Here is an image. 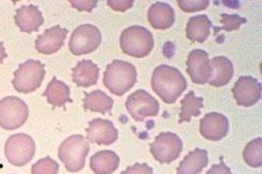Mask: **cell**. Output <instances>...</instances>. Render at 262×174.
Wrapping results in <instances>:
<instances>
[{
	"label": "cell",
	"instance_id": "cell-1",
	"mask_svg": "<svg viewBox=\"0 0 262 174\" xmlns=\"http://www.w3.org/2000/svg\"><path fill=\"white\" fill-rule=\"evenodd\" d=\"M151 85L153 91L163 102L173 104L185 91L187 82L178 68L161 64L154 69Z\"/></svg>",
	"mask_w": 262,
	"mask_h": 174
},
{
	"label": "cell",
	"instance_id": "cell-2",
	"mask_svg": "<svg viewBox=\"0 0 262 174\" xmlns=\"http://www.w3.org/2000/svg\"><path fill=\"white\" fill-rule=\"evenodd\" d=\"M138 80V73L136 66L124 60H114L107 65L104 75V86L114 94L118 96L124 95L133 88Z\"/></svg>",
	"mask_w": 262,
	"mask_h": 174
},
{
	"label": "cell",
	"instance_id": "cell-3",
	"mask_svg": "<svg viewBox=\"0 0 262 174\" xmlns=\"http://www.w3.org/2000/svg\"><path fill=\"white\" fill-rule=\"evenodd\" d=\"M120 46L126 55L144 58L151 53L154 46V39L147 28L143 26H131L121 33Z\"/></svg>",
	"mask_w": 262,
	"mask_h": 174
},
{
	"label": "cell",
	"instance_id": "cell-4",
	"mask_svg": "<svg viewBox=\"0 0 262 174\" xmlns=\"http://www.w3.org/2000/svg\"><path fill=\"white\" fill-rule=\"evenodd\" d=\"M90 144L81 135L68 137L58 147V158L69 172L80 171L85 164Z\"/></svg>",
	"mask_w": 262,
	"mask_h": 174
},
{
	"label": "cell",
	"instance_id": "cell-5",
	"mask_svg": "<svg viewBox=\"0 0 262 174\" xmlns=\"http://www.w3.org/2000/svg\"><path fill=\"white\" fill-rule=\"evenodd\" d=\"M45 78V66L39 60L28 59L19 65L12 81L14 88L21 93L37 90Z\"/></svg>",
	"mask_w": 262,
	"mask_h": 174
},
{
	"label": "cell",
	"instance_id": "cell-6",
	"mask_svg": "<svg viewBox=\"0 0 262 174\" xmlns=\"http://www.w3.org/2000/svg\"><path fill=\"white\" fill-rule=\"evenodd\" d=\"M28 107L23 100L11 95L0 101V127L14 131L21 128L28 118Z\"/></svg>",
	"mask_w": 262,
	"mask_h": 174
},
{
	"label": "cell",
	"instance_id": "cell-7",
	"mask_svg": "<svg viewBox=\"0 0 262 174\" xmlns=\"http://www.w3.org/2000/svg\"><path fill=\"white\" fill-rule=\"evenodd\" d=\"M7 160L14 166L21 167L31 161L36 154L34 139L26 134H16L11 136L5 147Z\"/></svg>",
	"mask_w": 262,
	"mask_h": 174
},
{
	"label": "cell",
	"instance_id": "cell-8",
	"mask_svg": "<svg viewBox=\"0 0 262 174\" xmlns=\"http://www.w3.org/2000/svg\"><path fill=\"white\" fill-rule=\"evenodd\" d=\"M183 150V142L174 133H160L150 144L153 158L160 164H170L177 160Z\"/></svg>",
	"mask_w": 262,
	"mask_h": 174
},
{
	"label": "cell",
	"instance_id": "cell-9",
	"mask_svg": "<svg viewBox=\"0 0 262 174\" xmlns=\"http://www.w3.org/2000/svg\"><path fill=\"white\" fill-rule=\"evenodd\" d=\"M101 32L96 26L83 24L78 26L72 33L69 49L76 56L94 52L101 44Z\"/></svg>",
	"mask_w": 262,
	"mask_h": 174
},
{
	"label": "cell",
	"instance_id": "cell-10",
	"mask_svg": "<svg viewBox=\"0 0 262 174\" xmlns=\"http://www.w3.org/2000/svg\"><path fill=\"white\" fill-rule=\"evenodd\" d=\"M126 109L136 121H144L147 117H154L159 112V103L144 89L131 93L126 101Z\"/></svg>",
	"mask_w": 262,
	"mask_h": 174
},
{
	"label": "cell",
	"instance_id": "cell-11",
	"mask_svg": "<svg viewBox=\"0 0 262 174\" xmlns=\"http://www.w3.org/2000/svg\"><path fill=\"white\" fill-rule=\"evenodd\" d=\"M186 72L192 83L204 85L211 77L212 68L207 52L204 50H192L186 60Z\"/></svg>",
	"mask_w": 262,
	"mask_h": 174
},
{
	"label": "cell",
	"instance_id": "cell-12",
	"mask_svg": "<svg viewBox=\"0 0 262 174\" xmlns=\"http://www.w3.org/2000/svg\"><path fill=\"white\" fill-rule=\"evenodd\" d=\"M261 84L250 76L239 77L235 82L232 93L238 106L252 107L261 98Z\"/></svg>",
	"mask_w": 262,
	"mask_h": 174
},
{
	"label": "cell",
	"instance_id": "cell-13",
	"mask_svg": "<svg viewBox=\"0 0 262 174\" xmlns=\"http://www.w3.org/2000/svg\"><path fill=\"white\" fill-rule=\"evenodd\" d=\"M119 133L114 123L107 119L95 118L86 129V139L98 145H112L118 140Z\"/></svg>",
	"mask_w": 262,
	"mask_h": 174
},
{
	"label": "cell",
	"instance_id": "cell-14",
	"mask_svg": "<svg viewBox=\"0 0 262 174\" xmlns=\"http://www.w3.org/2000/svg\"><path fill=\"white\" fill-rule=\"evenodd\" d=\"M228 132V118L221 113H207L200 120V133L207 140L220 141L227 136Z\"/></svg>",
	"mask_w": 262,
	"mask_h": 174
},
{
	"label": "cell",
	"instance_id": "cell-15",
	"mask_svg": "<svg viewBox=\"0 0 262 174\" xmlns=\"http://www.w3.org/2000/svg\"><path fill=\"white\" fill-rule=\"evenodd\" d=\"M68 29L60 26H53L44 31L43 34L36 40V49L39 53L45 55H51L56 53L64 43L67 38Z\"/></svg>",
	"mask_w": 262,
	"mask_h": 174
},
{
	"label": "cell",
	"instance_id": "cell-16",
	"mask_svg": "<svg viewBox=\"0 0 262 174\" xmlns=\"http://www.w3.org/2000/svg\"><path fill=\"white\" fill-rule=\"evenodd\" d=\"M15 22L19 29L25 33L38 31L44 23V17L36 6H24L16 11Z\"/></svg>",
	"mask_w": 262,
	"mask_h": 174
},
{
	"label": "cell",
	"instance_id": "cell-17",
	"mask_svg": "<svg viewBox=\"0 0 262 174\" xmlns=\"http://www.w3.org/2000/svg\"><path fill=\"white\" fill-rule=\"evenodd\" d=\"M148 21L154 29H169L175 23V11L166 3H155L148 11Z\"/></svg>",
	"mask_w": 262,
	"mask_h": 174
},
{
	"label": "cell",
	"instance_id": "cell-18",
	"mask_svg": "<svg viewBox=\"0 0 262 174\" xmlns=\"http://www.w3.org/2000/svg\"><path fill=\"white\" fill-rule=\"evenodd\" d=\"M212 74L208 84L213 87H222L231 81L234 67L231 60L225 56H216L210 60Z\"/></svg>",
	"mask_w": 262,
	"mask_h": 174
},
{
	"label": "cell",
	"instance_id": "cell-19",
	"mask_svg": "<svg viewBox=\"0 0 262 174\" xmlns=\"http://www.w3.org/2000/svg\"><path fill=\"white\" fill-rule=\"evenodd\" d=\"M72 79L78 87L96 85L99 79V67L92 60H81L72 69Z\"/></svg>",
	"mask_w": 262,
	"mask_h": 174
},
{
	"label": "cell",
	"instance_id": "cell-20",
	"mask_svg": "<svg viewBox=\"0 0 262 174\" xmlns=\"http://www.w3.org/2000/svg\"><path fill=\"white\" fill-rule=\"evenodd\" d=\"M211 26L206 15L191 17L186 24V37L192 43H204L209 37Z\"/></svg>",
	"mask_w": 262,
	"mask_h": 174
},
{
	"label": "cell",
	"instance_id": "cell-21",
	"mask_svg": "<svg viewBox=\"0 0 262 174\" xmlns=\"http://www.w3.org/2000/svg\"><path fill=\"white\" fill-rule=\"evenodd\" d=\"M120 165L119 156L113 151L96 153L90 161V166L95 174H113Z\"/></svg>",
	"mask_w": 262,
	"mask_h": 174
},
{
	"label": "cell",
	"instance_id": "cell-22",
	"mask_svg": "<svg viewBox=\"0 0 262 174\" xmlns=\"http://www.w3.org/2000/svg\"><path fill=\"white\" fill-rule=\"evenodd\" d=\"M208 162L207 151L195 148L188 153L177 167V174H199L208 165Z\"/></svg>",
	"mask_w": 262,
	"mask_h": 174
},
{
	"label": "cell",
	"instance_id": "cell-23",
	"mask_svg": "<svg viewBox=\"0 0 262 174\" xmlns=\"http://www.w3.org/2000/svg\"><path fill=\"white\" fill-rule=\"evenodd\" d=\"M43 96L47 97L48 103L54 108L63 107L68 102L72 103L70 97V87L62 81H59L56 77H54L47 85Z\"/></svg>",
	"mask_w": 262,
	"mask_h": 174
},
{
	"label": "cell",
	"instance_id": "cell-24",
	"mask_svg": "<svg viewBox=\"0 0 262 174\" xmlns=\"http://www.w3.org/2000/svg\"><path fill=\"white\" fill-rule=\"evenodd\" d=\"M84 95L83 108L85 110L105 114L113 109L114 100L101 90H94L90 93L84 91Z\"/></svg>",
	"mask_w": 262,
	"mask_h": 174
},
{
	"label": "cell",
	"instance_id": "cell-25",
	"mask_svg": "<svg viewBox=\"0 0 262 174\" xmlns=\"http://www.w3.org/2000/svg\"><path fill=\"white\" fill-rule=\"evenodd\" d=\"M202 97H196L193 91H189L185 94L183 100H181V110L179 122H189L191 117H196L201 114V109L203 108Z\"/></svg>",
	"mask_w": 262,
	"mask_h": 174
},
{
	"label": "cell",
	"instance_id": "cell-26",
	"mask_svg": "<svg viewBox=\"0 0 262 174\" xmlns=\"http://www.w3.org/2000/svg\"><path fill=\"white\" fill-rule=\"evenodd\" d=\"M246 163L253 168H260L262 165V139L257 138L250 141L243 153Z\"/></svg>",
	"mask_w": 262,
	"mask_h": 174
},
{
	"label": "cell",
	"instance_id": "cell-27",
	"mask_svg": "<svg viewBox=\"0 0 262 174\" xmlns=\"http://www.w3.org/2000/svg\"><path fill=\"white\" fill-rule=\"evenodd\" d=\"M59 165L49 157L38 161L31 167V174H58Z\"/></svg>",
	"mask_w": 262,
	"mask_h": 174
},
{
	"label": "cell",
	"instance_id": "cell-28",
	"mask_svg": "<svg viewBox=\"0 0 262 174\" xmlns=\"http://www.w3.org/2000/svg\"><path fill=\"white\" fill-rule=\"evenodd\" d=\"M221 23L224 25L221 28H214L215 33L220 30H226V31H232L236 30L241 27L242 24H245L247 20L245 18L239 17L238 15H228V14H222L221 15Z\"/></svg>",
	"mask_w": 262,
	"mask_h": 174
},
{
	"label": "cell",
	"instance_id": "cell-29",
	"mask_svg": "<svg viewBox=\"0 0 262 174\" xmlns=\"http://www.w3.org/2000/svg\"><path fill=\"white\" fill-rule=\"evenodd\" d=\"M177 4L179 8L185 13L204 11L209 6L208 0H179Z\"/></svg>",
	"mask_w": 262,
	"mask_h": 174
},
{
	"label": "cell",
	"instance_id": "cell-30",
	"mask_svg": "<svg viewBox=\"0 0 262 174\" xmlns=\"http://www.w3.org/2000/svg\"><path fill=\"white\" fill-rule=\"evenodd\" d=\"M121 174H153V169L146 163H137L134 166L127 167Z\"/></svg>",
	"mask_w": 262,
	"mask_h": 174
},
{
	"label": "cell",
	"instance_id": "cell-31",
	"mask_svg": "<svg viewBox=\"0 0 262 174\" xmlns=\"http://www.w3.org/2000/svg\"><path fill=\"white\" fill-rule=\"evenodd\" d=\"M134 0H108L107 6L117 12H126L134 6Z\"/></svg>",
	"mask_w": 262,
	"mask_h": 174
},
{
	"label": "cell",
	"instance_id": "cell-32",
	"mask_svg": "<svg viewBox=\"0 0 262 174\" xmlns=\"http://www.w3.org/2000/svg\"><path fill=\"white\" fill-rule=\"evenodd\" d=\"M70 4L73 8L77 9L78 11H85V12H92L96 6L97 2L96 0H70Z\"/></svg>",
	"mask_w": 262,
	"mask_h": 174
},
{
	"label": "cell",
	"instance_id": "cell-33",
	"mask_svg": "<svg viewBox=\"0 0 262 174\" xmlns=\"http://www.w3.org/2000/svg\"><path fill=\"white\" fill-rule=\"evenodd\" d=\"M206 174H233L228 166H226L223 162L220 164H214Z\"/></svg>",
	"mask_w": 262,
	"mask_h": 174
},
{
	"label": "cell",
	"instance_id": "cell-34",
	"mask_svg": "<svg viewBox=\"0 0 262 174\" xmlns=\"http://www.w3.org/2000/svg\"><path fill=\"white\" fill-rule=\"evenodd\" d=\"M8 57V54L6 52V49L4 47V44L0 42V63H3V61Z\"/></svg>",
	"mask_w": 262,
	"mask_h": 174
}]
</instances>
